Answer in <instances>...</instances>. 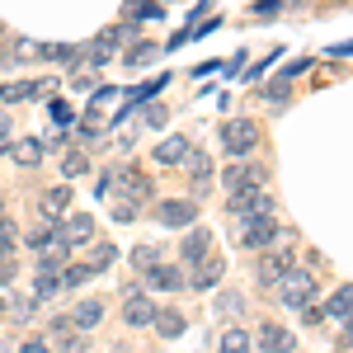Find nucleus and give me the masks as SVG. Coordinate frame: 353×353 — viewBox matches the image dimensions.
I'll use <instances>...</instances> for the list:
<instances>
[{"instance_id": "f257e3e1", "label": "nucleus", "mask_w": 353, "mask_h": 353, "mask_svg": "<svg viewBox=\"0 0 353 353\" xmlns=\"http://www.w3.org/2000/svg\"><path fill=\"white\" fill-rule=\"evenodd\" d=\"M221 151H226L231 161H250V156L259 151V123H254V118H231V123H221Z\"/></svg>"}, {"instance_id": "f03ea898", "label": "nucleus", "mask_w": 353, "mask_h": 353, "mask_svg": "<svg viewBox=\"0 0 353 353\" xmlns=\"http://www.w3.org/2000/svg\"><path fill=\"white\" fill-rule=\"evenodd\" d=\"M273 288H278V301H283L288 311H306L311 297H316V278H311L306 269H297V264H288L283 278H278Z\"/></svg>"}, {"instance_id": "7ed1b4c3", "label": "nucleus", "mask_w": 353, "mask_h": 353, "mask_svg": "<svg viewBox=\"0 0 353 353\" xmlns=\"http://www.w3.org/2000/svg\"><path fill=\"white\" fill-rule=\"evenodd\" d=\"M226 212L241 221H254V217H273V198L264 189H241V193H226Z\"/></svg>"}, {"instance_id": "20e7f679", "label": "nucleus", "mask_w": 353, "mask_h": 353, "mask_svg": "<svg viewBox=\"0 0 353 353\" xmlns=\"http://www.w3.org/2000/svg\"><path fill=\"white\" fill-rule=\"evenodd\" d=\"M156 221L170 226V231H184V226L198 221V208H193L189 198H165V203H156Z\"/></svg>"}, {"instance_id": "39448f33", "label": "nucleus", "mask_w": 353, "mask_h": 353, "mask_svg": "<svg viewBox=\"0 0 353 353\" xmlns=\"http://www.w3.org/2000/svg\"><path fill=\"white\" fill-rule=\"evenodd\" d=\"M208 254H212V231L193 221V226H189V236L179 241V259H184V264H203Z\"/></svg>"}, {"instance_id": "423d86ee", "label": "nucleus", "mask_w": 353, "mask_h": 353, "mask_svg": "<svg viewBox=\"0 0 353 353\" xmlns=\"http://www.w3.org/2000/svg\"><path fill=\"white\" fill-rule=\"evenodd\" d=\"M156 311H161V306H156L151 297H141L137 288H128V306H123V321H128L132 330H146V325H156Z\"/></svg>"}, {"instance_id": "0eeeda50", "label": "nucleus", "mask_w": 353, "mask_h": 353, "mask_svg": "<svg viewBox=\"0 0 353 353\" xmlns=\"http://www.w3.org/2000/svg\"><path fill=\"white\" fill-rule=\"evenodd\" d=\"M141 283H146V288H151V292H179V288H184V283H189V278H184V273L174 269V264H161V259H156V264H151V269L141 273Z\"/></svg>"}, {"instance_id": "6e6552de", "label": "nucleus", "mask_w": 353, "mask_h": 353, "mask_svg": "<svg viewBox=\"0 0 353 353\" xmlns=\"http://www.w3.org/2000/svg\"><path fill=\"white\" fill-rule=\"evenodd\" d=\"M273 241H278V226H273V217L241 221V245H245V250H269Z\"/></svg>"}, {"instance_id": "1a4fd4ad", "label": "nucleus", "mask_w": 353, "mask_h": 353, "mask_svg": "<svg viewBox=\"0 0 353 353\" xmlns=\"http://www.w3.org/2000/svg\"><path fill=\"white\" fill-rule=\"evenodd\" d=\"M264 179H269V170H264V165H250V161H241V165H231V170H226V193L259 189Z\"/></svg>"}, {"instance_id": "9d476101", "label": "nucleus", "mask_w": 353, "mask_h": 353, "mask_svg": "<svg viewBox=\"0 0 353 353\" xmlns=\"http://www.w3.org/2000/svg\"><path fill=\"white\" fill-rule=\"evenodd\" d=\"M259 344H264V353H297V334L288 325H278V321H264L259 325Z\"/></svg>"}, {"instance_id": "9b49d317", "label": "nucleus", "mask_w": 353, "mask_h": 353, "mask_svg": "<svg viewBox=\"0 0 353 353\" xmlns=\"http://www.w3.org/2000/svg\"><path fill=\"white\" fill-rule=\"evenodd\" d=\"M104 311H109L104 297H85V301L71 306V325H76V330H94L99 321H104Z\"/></svg>"}, {"instance_id": "f8f14e48", "label": "nucleus", "mask_w": 353, "mask_h": 353, "mask_svg": "<svg viewBox=\"0 0 353 353\" xmlns=\"http://www.w3.org/2000/svg\"><path fill=\"white\" fill-rule=\"evenodd\" d=\"M221 273H226V264H221L217 254H208L203 264H193V269H189V288H198V292H203V288H212V283H217Z\"/></svg>"}, {"instance_id": "ddd939ff", "label": "nucleus", "mask_w": 353, "mask_h": 353, "mask_svg": "<svg viewBox=\"0 0 353 353\" xmlns=\"http://www.w3.org/2000/svg\"><path fill=\"white\" fill-rule=\"evenodd\" d=\"M288 264H292V254H288V250H278V254H259V269H254V278L273 288V283L283 278V269H288Z\"/></svg>"}, {"instance_id": "4468645a", "label": "nucleus", "mask_w": 353, "mask_h": 353, "mask_svg": "<svg viewBox=\"0 0 353 353\" xmlns=\"http://www.w3.org/2000/svg\"><path fill=\"white\" fill-rule=\"evenodd\" d=\"M61 236H66L71 245L94 241V217H90V212H76V217H66V221H61Z\"/></svg>"}, {"instance_id": "2eb2a0df", "label": "nucleus", "mask_w": 353, "mask_h": 353, "mask_svg": "<svg viewBox=\"0 0 353 353\" xmlns=\"http://www.w3.org/2000/svg\"><path fill=\"white\" fill-rule=\"evenodd\" d=\"M325 316H334V321H349V316H353V283H339V288L330 292Z\"/></svg>"}, {"instance_id": "dca6fc26", "label": "nucleus", "mask_w": 353, "mask_h": 353, "mask_svg": "<svg viewBox=\"0 0 353 353\" xmlns=\"http://www.w3.org/2000/svg\"><path fill=\"white\" fill-rule=\"evenodd\" d=\"M71 198H76V189H66V184H52V189L43 193V212H48V217H66Z\"/></svg>"}, {"instance_id": "f3484780", "label": "nucleus", "mask_w": 353, "mask_h": 353, "mask_svg": "<svg viewBox=\"0 0 353 353\" xmlns=\"http://www.w3.org/2000/svg\"><path fill=\"white\" fill-rule=\"evenodd\" d=\"M189 141H184V137H170V141H161V146H156V161L161 165H184L189 161Z\"/></svg>"}, {"instance_id": "a211bd4d", "label": "nucleus", "mask_w": 353, "mask_h": 353, "mask_svg": "<svg viewBox=\"0 0 353 353\" xmlns=\"http://www.w3.org/2000/svg\"><path fill=\"white\" fill-rule=\"evenodd\" d=\"M184 170L193 174V189H198V193H203L208 184H212V161H208L203 151H189V161H184Z\"/></svg>"}, {"instance_id": "6ab92c4d", "label": "nucleus", "mask_w": 353, "mask_h": 353, "mask_svg": "<svg viewBox=\"0 0 353 353\" xmlns=\"http://www.w3.org/2000/svg\"><path fill=\"white\" fill-rule=\"evenodd\" d=\"M43 161V141H38V137H24V141H14V165H38Z\"/></svg>"}, {"instance_id": "aec40b11", "label": "nucleus", "mask_w": 353, "mask_h": 353, "mask_svg": "<svg viewBox=\"0 0 353 353\" xmlns=\"http://www.w3.org/2000/svg\"><path fill=\"white\" fill-rule=\"evenodd\" d=\"M156 334L161 339H179L184 334V316L179 311H156Z\"/></svg>"}, {"instance_id": "412c9836", "label": "nucleus", "mask_w": 353, "mask_h": 353, "mask_svg": "<svg viewBox=\"0 0 353 353\" xmlns=\"http://www.w3.org/2000/svg\"><path fill=\"white\" fill-rule=\"evenodd\" d=\"M61 288H66V283H61V273H38V278H33V297H38V301L57 297Z\"/></svg>"}, {"instance_id": "4be33fe9", "label": "nucleus", "mask_w": 353, "mask_h": 353, "mask_svg": "<svg viewBox=\"0 0 353 353\" xmlns=\"http://www.w3.org/2000/svg\"><path fill=\"white\" fill-rule=\"evenodd\" d=\"M24 99H33V81H10V85H0V104H24Z\"/></svg>"}, {"instance_id": "5701e85b", "label": "nucleus", "mask_w": 353, "mask_h": 353, "mask_svg": "<svg viewBox=\"0 0 353 353\" xmlns=\"http://www.w3.org/2000/svg\"><path fill=\"white\" fill-rule=\"evenodd\" d=\"M217 353H250V334H245V330H226Z\"/></svg>"}, {"instance_id": "b1692460", "label": "nucleus", "mask_w": 353, "mask_h": 353, "mask_svg": "<svg viewBox=\"0 0 353 353\" xmlns=\"http://www.w3.org/2000/svg\"><path fill=\"white\" fill-rule=\"evenodd\" d=\"M113 48H118V38H113V33H104V38L90 48V61H94V66H104V61L113 57Z\"/></svg>"}, {"instance_id": "393cba45", "label": "nucleus", "mask_w": 353, "mask_h": 353, "mask_svg": "<svg viewBox=\"0 0 353 353\" xmlns=\"http://www.w3.org/2000/svg\"><path fill=\"white\" fill-rule=\"evenodd\" d=\"M85 278H94L90 264H66V269H61V283H66V288H81Z\"/></svg>"}, {"instance_id": "a878e982", "label": "nucleus", "mask_w": 353, "mask_h": 353, "mask_svg": "<svg viewBox=\"0 0 353 353\" xmlns=\"http://www.w3.org/2000/svg\"><path fill=\"white\" fill-rule=\"evenodd\" d=\"M113 259H118V250H113V245H94V259H90V269L94 273H104L113 264Z\"/></svg>"}, {"instance_id": "bb28decb", "label": "nucleus", "mask_w": 353, "mask_h": 353, "mask_svg": "<svg viewBox=\"0 0 353 353\" xmlns=\"http://www.w3.org/2000/svg\"><path fill=\"white\" fill-rule=\"evenodd\" d=\"M156 52H161L156 43H137L132 52H128V61H132V66H146V61H156Z\"/></svg>"}, {"instance_id": "cd10ccee", "label": "nucleus", "mask_w": 353, "mask_h": 353, "mask_svg": "<svg viewBox=\"0 0 353 353\" xmlns=\"http://www.w3.org/2000/svg\"><path fill=\"white\" fill-rule=\"evenodd\" d=\"M38 57H43V61H71V57H76V48H66V43H52V48H38Z\"/></svg>"}, {"instance_id": "c85d7f7f", "label": "nucleus", "mask_w": 353, "mask_h": 353, "mask_svg": "<svg viewBox=\"0 0 353 353\" xmlns=\"http://www.w3.org/2000/svg\"><path fill=\"white\" fill-rule=\"evenodd\" d=\"M141 118H146V128H165V118H170V113H165V104H146Z\"/></svg>"}, {"instance_id": "c756f323", "label": "nucleus", "mask_w": 353, "mask_h": 353, "mask_svg": "<svg viewBox=\"0 0 353 353\" xmlns=\"http://www.w3.org/2000/svg\"><path fill=\"white\" fill-rule=\"evenodd\" d=\"M132 264H137L141 273H146L151 264H156V250H151V245H137V250H132Z\"/></svg>"}, {"instance_id": "7c9ffc66", "label": "nucleus", "mask_w": 353, "mask_h": 353, "mask_svg": "<svg viewBox=\"0 0 353 353\" xmlns=\"http://www.w3.org/2000/svg\"><path fill=\"white\" fill-rule=\"evenodd\" d=\"M113 217H118V221H132L137 217V203H132V198H113Z\"/></svg>"}, {"instance_id": "2f4dec72", "label": "nucleus", "mask_w": 353, "mask_h": 353, "mask_svg": "<svg viewBox=\"0 0 353 353\" xmlns=\"http://www.w3.org/2000/svg\"><path fill=\"white\" fill-rule=\"evenodd\" d=\"M10 250H14V236H10V221L0 217V264L10 259Z\"/></svg>"}, {"instance_id": "473e14b6", "label": "nucleus", "mask_w": 353, "mask_h": 353, "mask_svg": "<svg viewBox=\"0 0 353 353\" xmlns=\"http://www.w3.org/2000/svg\"><path fill=\"white\" fill-rule=\"evenodd\" d=\"M264 99H269V104H283V99H288V81H273V85H264Z\"/></svg>"}, {"instance_id": "72a5a7b5", "label": "nucleus", "mask_w": 353, "mask_h": 353, "mask_svg": "<svg viewBox=\"0 0 353 353\" xmlns=\"http://www.w3.org/2000/svg\"><path fill=\"white\" fill-rule=\"evenodd\" d=\"M61 170L76 179V174H85V170H90V161H85V156H66V161H61Z\"/></svg>"}, {"instance_id": "f704fd0d", "label": "nucleus", "mask_w": 353, "mask_h": 353, "mask_svg": "<svg viewBox=\"0 0 353 353\" xmlns=\"http://www.w3.org/2000/svg\"><path fill=\"white\" fill-rule=\"evenodd\" d=\"M217 311H221V316H226V311H241V297H236V292H221V297H217Z\"/></svg>"}, {"instance_id": "c9c22d12", "label": "nucleus", "mask_w": 353, "mask_h": 353, "mask_svg": "<svg viewBox=\"0 0 353 353\" xmlns=\"http://www.w3.org/2000/svg\"><path fill=\"white\" fill-rule=\"evenodd\" d=\"M278 14V0H254V19H269Z\"/></svg>"}, {"instance_id": "e433bc0d", "label": "nucleus", "mask_w": 353, "mask_h": 353, "mask_svg": "<svg viewBox=\"0 0 353 353\" xmlns=\"http://www.w3.org/2000/svg\"><path fill=\"white\" fill-rule=\"evenodd\" d=\"M10 132H14V123H10V113H0V146L10 141Z\"/></svg>"}, {"instance_id": "4c0bfd02", "label": "nucleus", "mask_w": 353, "mask_h": 353, "mask_svg": "<svg viewBox=\"0 0 353 353\" xmlns=\"http://www.w3.org/2000/svg\"><path fill=\"white\" fill-rule=\"evenodd\" d=\"M52 118H57V123H71V118H76V113L66 109V104H52Z\"/></svg>"}, {"instance_id": "58836bf2", "label": "nucleus", "mask_w": 353, "mask_h": 353, "mask_svg": "<svg viewBox=\"0 0 353 353\" xmlns=\"http://www.w3.org/2000/svg\"><path fill=\"white\" fill-rule=\"evenodd\" d=\"M19 353H48V344H43V339H24V349Z\"/></svg>"}, {"instance_id": "ea45409f", "label": "nucleus", "mask_w": 353, "mask_h": 353, "mask_svg": "<svg viewBox=\"0 0 353 353\" xmlns=\"http://www.w3.org/2000/svg\"><path fill=\"white\" fill-rule=\"evenodd\" d=\"M344 325H349V344H353V316H349V321H344Z\"/></svg>"}]
</instances>
